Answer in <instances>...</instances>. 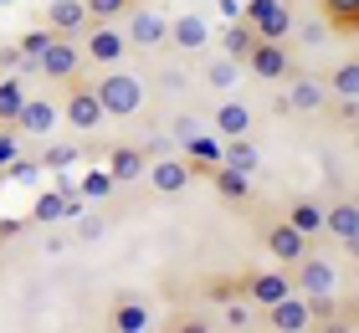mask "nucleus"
<instances>
[{"label":"nucleus","instance_id":"obj_14","mask_svg":"<svg viewBox=\"0 0 359 333\" xmlns=\"http://www.w3.org/2000/svg\"><path fill=\"white\" fill-rule=\"evenodd\" d=\"M93 15L83 0H46V31H57V36H77V31H88Z\"/></svg>","mask_w":359,"mask_h":333},{"label":"nucleus","instance_id":"obj_31","mask_svg":"<svg viewBox=\"0 0 359 333\" xmlns=\"http://www.w3.org/2000/svg\"><path fill=\"white\" fill-rule=\"evenodd\" d=\"M93 21H123V11L134 6V0H83Z\"/></svg>","mask_w":359,"mask_h":333},{"label":"nucleus","instance_id":"obj_21","mask_svg":"<svg viewBox=\"0 0 359 333\" xmlns=\"http://www.w3.org/2000/svg\"><path fill=\"white\" fill-rule=\"evenodd\" d=\"M323 231H329L334 241H344L359 231V200H334V205H323Z\"/></svg>","mask_w":359,"mask_h":333},{"label":"nucleus","instance_id":"obj_10","mask_svg":"<svg viewBox=\"0 0 359 333\" xmlns=\"http://www.w3.org/2000/svg\"><path fill=\"white\" fill-rule=\"evenodd\" d=\"M287 292H292V277H287V272H277V266L241 277V297H252V308H272L277 297H287Z\"/></svg>","mask_w":359,"mask_h":333},{"label":"nucleus","instance_id":"obj_28","mask_svg":"<svg viewBox=\"0 0 359 333\" xmlns=\"http://www.w3.org/2000/svg\"><path fill=\"white\" fill-rule=\"evenodd\" d=\"M221 46H226V57H247L252 46H257V31L247 26V21H226V36H221Z\"/></svg>","mask_w":359,"mask_h":333},{"label":"nucleus","instance_id":"obj_4","mask_svg":"<svg viewBox=\"0 0 359 333\" xmlns=\"http://www.w3.org/2000/svg\"><path fill=\"white\" fill-rule=\"evenodd\" d=\"M83 41H72V36H52L46 41V52L36 57V72L46 82H72V77H83Z\"/></svg>","mask_w":359,"mask_h":333},{"label":"nucleus","instance_id":"obj_15","mask_svg":"<svg viewBox=\"0 0 359 333\" xmlns=\"http://www.w3.org/2000/svg\"><path fill=\"white\" fill-rule=\"evenodd\" d=\"M262 313H267V323H272V328H283V333H298V328L313 323V308H308V297H298V292L277 297V303L262 308Z\"/></svg>","mask_w":359,"mask_h":333},{"label":"nucleus","instance_id":"obj_39","mask_svg":"<svg viewBox=\"0 0 359 333\" xmlns=\"http://www.w3.org/2000/svg\"><path fill=\"white\" fill-rule=\"evenodd\" d=\"M344 252H349V257L359 261V231H354V236H344Z\"/></svg>","mask_w":359,"mask_h":333},{"label":"nucleus","instance_id":"obj_17","mask_svg":"<svg viewBox=\"0 0 359 333\" xmlns=\"http://www.w3.org/2000/svg\"><path fill=\"white\" fill-rule=\"evenodd\" d=\"M210 128H216L221 139H241V133H252V108L241 103V97H221L216 113H210Z\"/></svg>","mask_w":359,"mask_h":333},{"label":"nucleus","instance_id":"obj_12","mask_svg":"<svg viewBox=\"0 0 359 333\" xmlns=\"http://www.w3.org/2000/svg\"><path fill=\"white\" fill-rule=\"evenodd\" d=\"M57 123H62V103H52V97H26L15 113V128H26L31 139H46Z\"/></svg>","mask_w":359,"mask_h":333},{"label":"nucleus","instance_id":"obj_22","mask_svg":"<svg viewBox=\"0 0 359 333\" xmlns=\"http://www.w3.org/2000/svg\"><path fill=\"white\" fill-rule=\"evenodd\" d=\"M221 164H231V170H241V175H257L262 154H257L252 133H241V139H221Z\"/></svg>","mask_w":359,"mask_h":333},{"label":"nucleus","instance_id":"obj_34","mask_svg":"<svg viewBox=\"0 0 359 333\" xmlns=\"http://www.w3.org/2000/svg\"><path fill=\"white\" fill-rule=\"evenodd\" d=\"M247 323H252V297H247V303L231 297V303H226V328H247Z\"/></svg>","mask_w":359,"mask_h":333},{"label":"nucleus","instance_id":"obj_36","mask_svg":"<svg viewBox=\"0 0 359 333\" xmlns=\"http://www.w3.org/2000/svg\"><path fill=\"white\" fill-rule=\"evenodd\" d=\"M205 292H210V297H216V303H231V297L241 292V282H226V277H221V282H210V287H205Z\"/></svg>","mask_w":359,"mask_h":333},{"label":"nucleus","instance_id":"obj_26","mask_svg":"<svg viewBox=\"0 0 359 333\" xmlns=\"http://www.w3.org/2000/svg\"><path fill=\"white\" fill-rule=\"evenodd\" d=\"M323 15H329L334 31H344V36H354L359 31V0H318Z\"/></svg>","mask_w":359,"mask_h":333},{"label":"nucleus","instance_id":"obj_1","mask_svg":"<svg viewBox=\"0 0 359 333\" xmlns=\"http://www.w3.org/2000/svg\"><path fill=\"white\" fill-rule=\"evenodd\" d=\"M93 93H97V103H103L108 118H134L144 108V77L118 72V67H108L103 82H93Z\"/></svg>","mask_w":359,"mask_h":333},{"label":"nucleus","instance_id":"obj_27","mask_svg":"<svg viewBox=\"0 0 359 333\" xmlns=\"http://www.w3.org/2000/svg\"><path fill=\"white\" fill-rule=\"evenodd\" d=\"M180 149H185L190 159H201V164H195V170H210V164H221V133H216V139H210V133L201 128V133H195V139H185Z\"/></svg>","mask_w":359,"mask_h":333},{"label":"nucleus","instance_id":"obj_41","mask_svg":"<svg viewBox=\"0 0 359 333\" xmlns=\"http://www.w3.org/2000/svg\"><path fill=\"white\" fill-rule=\"evenodd\" d=\"M0 6H6V0H0Z\"/></svg>","mask_w":359,"mask_h":333},{"label":"nucleus","instance_id":"obj_24","mask_svg":"<svg viewBox=\"0 0 359 333\" xmlns=\"http://www.w3.org/2000/svg\"><path fill=\"white\" fill-rule=\"evenodd\" d=\"M339 103H349V97H359V57H349V62H339L334 72H329V82H323Z\"/></svg>","mask_w":359,"mask_h":333},{"label":"nucleus","instance_id":"obj_16","mask_svg":"<svg viewBox=\"0 0 359 333\" xmlns=\"http://www.w3.org/2000/svg\"><path fill=\"white\" fill-rule=\"evenodd\" d=\"M170 46L175 52H205L210 46V26H205V15H175L170 21Z\"/></svg>","mask_w":359,"mask_h":333},{"label":"nucleus","instance_id":"obj_33","mask_svg":"<svg viewBox=\"0 0 359 333\" xmlns=\"http://www.w3.org/2000/svg\"><path fill=\"white\" fill-rule=\"evenodd\" d=\"M108 190H113V175H108V170H97V175L83 179V200H103Z\"/></svg>","mask_w":359,"mask_h":333},{"label":"nucleus","instance_id":"obj_2","mask_svg":"<svg viewBox=\"0 0 359 333\" xmlns=\"http://www.w3.org/2000/svg\"><path fill=\"white\" fill-rule=\"evenodd\" d=\"M62 88H67V97H62V118H67V128L93 133V128H103V123H108V113H103V103H97L93 82L72 77V82H62Z\"/></svg>","mask_w":359,"mask_h":333},{"label":"nucleus","instance_id":"obj_30","mask_svg":"<svg viewBox=\"0 0 359 333\" xmlns=\"http://www.w3.org/2000/svg\"><path fill=\"white\" fill-rule=\"evenodd\" d=\"M52 36H57V31H26V36H21V46H15V52H21V72H36V57L46 52Z\"/></svg>","mask_w":359,"mask_h":333},{"label":"nucleus","instance_id":"obj_40","mask_svg":"<svg viewBox=\"0 0 359 333\" xmlns=\"http://www.w3.org/2000/svg\"><path fill=\"white\" fill-rule=\"evenodd\" d=\"M354 149H359V133H354Z\"/></svg>","mask_w":359,"mask_h":333},{"label":"nucleus","instance_id":"obj_32","mask_svg":"<svg viewBox=\"0 0 359 333\" xmlns=\"http://www.w3.org/2000/svg\"><path fill=\"white\" fill-rule=\"evenodd\" d=\"M77 159H83V149H77V144H52V149H46V170H67V164H77Z\"/></svg>","mask_w":359,"mask_h":333},{"label":"nucleus","instance_id":"obj_20","mask_svg":"<svg viewBox=\"0 0 359 333\" xmlns=\"http://www.w3.org/2000/svg\"><path fill=\"white\" fill-rule=\"evenodd\" d=\"M241 72H247V67H241L236 57H210L205 62V88L210 93H221V97H231V88H236V82H241Z\"/></svg>","mask_w":359,"mask_h":333},{"label":"nucleus","instance_id":"obj_3","mask_svg":"<svg viewBox=\"0 0 359 333\" xmlns=\"http://www.w3.org/2000/svg\"><path fill=\"white\" fill-rule=\"evenodd\" d=\"M241 21L257 31V41H287L292 36V6L287 0H247Z\"/></svg>","mask_w":359,"mask_h":333},{"label":"nucleus","instance_id":"obj_8","mask_svg":"<svg viewBox=\"0 0 359 333\" xmlns=\"http://www.w3.org/2000/svg\"><path fill=\"white\" fill-rule=\"evenodd\" d=\"M241 67L257 77V82H287L292 77V52L283 41H257L247 57H241Z\"/></svg>","mask_w":359,"mask_h":333},{"label":"nucleus","instance_id":"obj_18","mask_svg":"<svg viewBox=\"0 0 359 333\" xmlns=\"http://www.w3.org/2000/svg\"><path fill=\"white\" fill-rule=\"evenodd\" d=\"M323 103H329V88L318 77H292L287 82V108L292 113H318Z\"/></svg>","mask_w":359,"mask_h":333},{"label":"nucleus","instance_id":"obj_5","mask_svg":"<svg viewBox=\"0 0 359 333\" xmlns=\"http://www.w3.org/2000/svg\"><path fill=\"white\" fill-rule=\"evenodd\" d=\"M83 57H88L93 67H118V62L128 57L123 26H118V21H93L88 36H83Z\"/></svg>","mask_w":359,"mask_h":333},{"label":"nucleus","instance_id":"obj_6","mask_svg":"<svg viewBox=\"0 0 359 333\" xmlns=\"http://www.w3.org/2000/svg\"><path fill=\"white\" fill-rule=\"evenodd\" d=\"M334 287H339V272H334L329 257L303 252L298 261H292V292H303V297H334Z\"/></svg>","mask_w":359,"mask_h":333},{"label":"nucleus","instance_id":"obj_19","mask_svg":"<svg viewBox=\"0 0 359 333\" xmlns=\"http://www.w3.org/2000/svg\"><path fill=\"white\" fill-rule=\"evenodd\" d=\"M83 195H72V190H46L36 200V210H31V221H41V226H52V221H67V215H77L83 205H77Z\"/></svg>","mask_w":359,"mask_h":333},{"label":"nucleus","instance_id":"obj_37","mask_svg":"<svg viewBox=\"0 0 359 333\" xmlns=\"http://www.w3.org/2000/svg\"><path fill=\"white\" fill-rule=\"evenodd\" d=\"M216 11L226 15V21H241V0H216Z\"/></svg>","mask_w":359,"mask_h":333},{"label":"nucleus","instance_id":"obj_11","mask_svg":"<svg viewBox=\"0 0 359 333\" xmlns=\"http://www.w3.org/2000/svg\"><path fill=\"white\" fill-rule=\"evenodd\" d=\"M262 246L272 252V261H277V266H292V261L308 252V236H303V231L292 226V221H272V226L262 231Z\"/></svg>","mask_w":359,"mask_h":333},{"label":"nucleus","instance_id":"obj_13","mask_svg":"<svg viewBox=\"0 0 359 333\" xmlns=\"http://www.w3.org/2000/svg\"><path fill=\"white\" fill-rule=\"evenodd\" d=\"M144 170H149L144 144H113V149H108V175H113V185H134V179H144Z\"/></svg>","mask_w":359,"mask_h":333},{"label":"nucleus","instance_id":"obj_38","mask_svg":"<svg viewBox=\"0 0 359 333\" xmlns=\"http://www.w3.org/2000/svg\"><path fill=\"white\" fill-rule=\"evenodd\" d=\"M15 159V139H11V133H0V164H11Z\"/></svg>","mask_w":359,"mask_h":333},{"label":"nucleus","instance_id":"obj_9","mask_svg":"<svg viewBox=\"0 0 359 333\" xmlns=\"http://www.w3.org/2000/svg\"><path fill=\"white\" fill-rule=\"evenodd\" d=\"M144 179H149V185H154L159 195H180V190H190L195 164H190V159H180V154H159V159H149Z\"/></svg>","mask_w":359,"mask_h":333},{"label":"nucleus","instance_id":"obj_25","mask_svg":"<svg viewBox=\"0 0 359 333\" xmlns=\"http://www.w3.org/2000/svg\"><path fill=\"white\" fill-rule=\"evenodd\" d=\"M287 221L298 226L308 241L323 236V205H318V200H292V205H287Z\"/></svg>","mask_w":359,"mask_h":333},{"label":"nucleus","instance_id":"obj_29","mask_svg":"<svg viewBox=\"0 0 359 333\" xmlns=\"http://www.w3.org/2000/svg\"><path fill=\"white\" fill-rule=\"evenodd\" d=\"M113 328H123V333H144V328H149V308H144V303H128V297H123V303L113 308Z\"/></svg>","mask_w":359,"mask_h":333},{"label":"nucleus","instance_id":"obj_35","mask_svg":"<svg viewBox=\"0 0 359 333\" xmlns=\"http://www.w3.org/2000/svg\"><path fill=\"white\" fill-rule=\"evenodd\" d=\"M195 133H201V123H195L190 113H180V118H175V128H170V139H175V144H185V139H195Z\"/></svg>","mask_w":359,"mask_h":333},{"label":"nucleus","instance_id":"obj_23","mask_svg":"<svg viewBox=\"0 0 359 333\" xmlns=\"http://www.w3.org/2000/svg\"><path fill=\"white\" fill-rule=\"evenodd\" d=\"M205 175L216 179V190H221L226 200H252V175H241V170H231V164H210Z\"/></svg>","mask_w":359,"mask_h":333},{"label":"nucleus","instance_id":"obj_7","mask_svg":"<svg viewBox=\"0 0 359 333\" xmlns=\"http://www.w3.org/2000/svg\"><path fill=\"white\" fill-rule=\"evenodd\" d=\"M123 36H128V46H139V52H154V46L170 41V21L149 6H128L123 11Z\"/></svg>","mask_w":359,"mask_h":333}]
</instances>
